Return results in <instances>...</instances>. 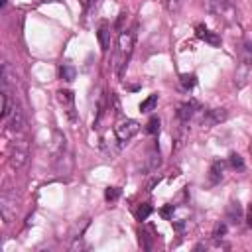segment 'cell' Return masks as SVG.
<instances>
[{"label":"cell","mask_w":252,"mask_h":252,"mask_svg":"<svg viewBox=\"0 0 252 252\" xmlns=\"http://www.w3.org/2000/svg\"><path fill=\"white\" fill-rule=\"evenodd\" d=\"M209 12L227 24L236 22V8L230 0H209Z\"/></svg>","instance_id":"6da1fadb"},{"label":"cell","mask_w":252,"mask_h":252,"mask_svg":"<svg viewBox=\"0 0 252 252\" xmlns=\"http://www.w3.org/2000/svg\"><path fill=\"white\" fill-rule=\"evenodd\" d=\"M28 158H30V148H28V142L26 140H16V144H12L10 148V166L14 170H20L28 164Z\"/></svg>","instance_id":"7a4b0ae2"},{"label":"cell","mask_w":252,"mask_h":252,"mask_svg":"<svg viewBox=\"0 0 252 252\" xmlns=\"http://www.w3.org/2000/svg\"><path fill=\"white\" fill-rule=\"evenodd\" d=\"M138 130H140V124L136 122V120H132V118H126V120H120L116 126H114V134H116V138H118V142H128V140H132L136 134H138Z\"/></svg>","instance_id":"3957f363"},{"label":"cell","mask_w":252,"mask_h":252,"mask_svg":"<svg viewBox=\"0 0 252 252\" xmlns=\"http://www.w3.org/2000/svg\"><path fill=\"white\" fill-rule=\"evenodd\" d=\"M16 211H18L16 195L10 193V191H4L2 197H0V213H2V219H4L6 225H10L16 219Z\"/></svg>","instance_id":"277c9868"},{"label":"cell","mask_w":252,"mask_h":252,"mask_svg":"<svg viewBox=\"0 0 252 252\" xmlns=\"http://www.w3.org/2000/svg\"><path fill=\"white\" fill-rule=\"evenodd\" d=\"M8 118H10V122H8V130L20 134V132L24 130V126H26V118H24V112H22L20 104H14L12 114H10Z\"/></svg>","instance_id":"5b68a950"},{"label":"cell","mask_w":252,"mask_h":252,"mask_svg":"<svg viewBox=\"0 0 252 252\" xmlns=\"http://www.w3.org/2000/svg\"><path fill=\"white\" fill-rule=\"evenodd\" d=\"M227 116H228V112L225 110V108H211V110H207L205 112V116H203V126L205 128H211V126H217V124H221V122H225L227 120Z\"/></svg>","instance_id":"8992f818"},{"label":"cell","mask_w":252,"mask_h":252,"mask_svg":"<svg viewBox=\"0 0 252 252\" xmlns=\"http://www.w3.org/2000/svg\"><path fill=\"white\" fill-rule=\"evenodd\" d=\"M118 46H120V53L122 57L128 61L130 53H132V48H134V36L130 32H122L120 34V40H118Z\"/></svg>","instance_id":"52a82bcc"},{"label":"cell","mask_w":252,"mask_h":252,"mask_svg":"<svg viewBox=\"0 0 252 252\" xmlns=\"http://www.w3.org/2000/svg\"><path fill=\"white\" fill-rule=\"evenodd\" d=\"M195 34H197V38L199 40H203V42H207V44H211L213 48H219L221 46V38L215 34V32H211V30H207L203 24H199L197 28H195Z\"/></svg>","instance_id":"ba28073f"},{"label":"cell","mask_w":252,"mask_h":252,"mask_svg":"<svg viewBox=\"0 0 252 252\" xmlns=\"http://www.w3.org/2000/svg\"><path fill=\"white\" fill-rule=\"evenodd\" d=\"M71 170H73V158H71V154L65 150V152L57 158V174H59V176H69Z\"/></svg>","instance_id":"9c48e42d"},{"label":"cell","mask_w":252,"mask_h":252,"mask_svg":"<svg viewBox=\"0 0 252 252\" xmlns=\"http://www.w3.org/2000/svg\"><path fill=\"white\" fill-rule=\"evenodd\" d=\"M199 108V104L195 102V101H187V102H183V104H179V108H177V118L179 120H183V122H187L193 114H195V110Z\"/></svg>","instance_id":"30bf717a"},{"label":"cell","mask_w":252,"mask_h":252,"mask_svg":"<svg viewBox=\"0 0 252 252\" xmlns=\"http://www.w3.org/2000/svg\"><path fill=\"white\" fill-rule=\"evenodd\" d=\"M223 176H225V164L221 160L213 162L211 164V170H209V183L211 185H217L223 179Z\"/></svg>","instance_id":"8fae6325"},{"label":"cell","mask_w":252,"mask_h":252,"mask_svg":"<svg viewBox=\"0 0 252 252\" xmlns=\"http://www.w3.org/2000/svg\"><path fill=\"white\" fill-rule=\"evenodd\" d=\"M227 219L230 225H238L242 221V207L238 201H232L228 207H227Z\"/></svg>","instance_id":"7c38bea8"},{"label":"cell","mask_w":252,"mask_h":252,"mask_svg":"<svg viewBox=\"0 0 252 252\" xmlns=\"http://www.w3.org/2000/svg\"><path fill=\"white\" fill-rule=\"evenodd\" d=\"M12 87H16V75L12 73L10 65L4 63L2 65V89L4 91H12Z\"/></svg>","instance_id":"4fadbf2b"},{"label":"cell","mask_w":252,"mask_h":252,"mask_svg":"<svg viewBox=\"0 0 252 252\" xmlns=\"http://www.w3.org/2000/svg\"><path fill=\"white\" fill-rule=\"evenodd\" d=\"M97 38H99L101 50H102V51H106V50L110 48V28H108V24H102V26L99 28Z\"/></svg>","instance_id":"5bb4252c"},{"label":"cell","mask_w":252,"mask_h":252,"mask_svg":"<svg viewBox=\"0 0 252 252\" xmlns=\"http://www.w3.org/2000/svg\"><path fill=\"white\" fill-rule=\"evenodd\" d=\"M65 148H67L65 136H63L61 132H55V134H53V156H55V160L65 152Z\"/></svg>","instance_id":"9a60e30c"},{"label":"cell","mask_w":252,"mask_h":252,"mask_svg":"<svg viewBox=\"0 0 252 252\" xmlns=\"http://www.w3.org/2000/svg\"><path fill=\"white\" fill-rule=\"evenodd\" d=\"M75 75H77L75 67H71V65H61V69H59V77H61L63 81L71 83V81L75 79Z\"/></svg>","instance_id":"2e32d148"},{"label":"cell","mask_w":252,"mask_h":252,"mask_svg":"<svg viewBox=\"0 0 252 252\" xmlns=\"http://www.w3.org/2000/svg\"><path fill=\"white\" fill-rule=\"evenodd\" d=\"M179 81H181V87H183L185 91H191V89L197 85V79H195L193 73H183V75L179 77Z\"/></svg>","instance_id":"e0dca14e"},{"label":"cell","mask_w":252,"mask_h":252,"mask_svg":"<svg viewBox=\"0 0 252 252\" xmlns=\"http://www.w3.org/2000/svg\"><path fill=\"white\" fill-rule=\"evenodd\" d=\"M156 104H158V95H150L146 101H142L140 112H152V110L156 108Z\"/></svg>","instance_id":"ac0fdd59"},{"label":"cell","mask_w":252,"mask_h":252,"mask_svg":"<svg viewBox=\"0 0 252 252\" xmlns=\"http://www.w3.org/2000/svg\"><path fill=\"white\" fill-rule=\"evenodd\" d=\"M160 164H162V156H160V152L150 154V156H148V166H146V172H156V170L160 168Z\"/></svg>","instance_id":"d6986e66"},{"label":"cell","mask_w":252,"mask_h":252,"mask_svg":"<svg viewBox=\"0 0 252 252\" xmlns=\"http://www.w3.org/2000/svg\"><path fill=\"white\" fill-rule=\"evenodd\" d=\"M152 207L148 205V203H142L140 207H138V211H136V217H138V221H146L150 215H152Z\"/></svg>","instance_id":"ffe728a7"},{"label":"cell","mask_w":252,"mask_h":252,"mask_svg":"<svg viewBox=\"0 0 252 252\" xmlns=\"http://www.w3.org/2000/svg\"><path fill=\"white\" fill-rule=\"evenodd\" d=\"M146 132H148V134H158V132H160V118H158V116H152V118L148 120Z\"/></svg>","instance_id":"44dd1931"},{"label":"cell","mask_w":252,"mask_h":252,"mask_svg":"<svg viewBox=\"0 0 252 252\" xmlns=\"http://www.w3.org/2000/svg\"><path fill=\"white\" fill-rule=\"evenodd\" d=\"M57 101L61 104H65V106H71L73 104V93L71 91H59L57 93Z\"/></svg>","instance_id":"7402d4cb"},{"label":"cell","mask_w":252,"mask_h":252,"mask_svg":"<svg viewBox=\"0 0 252 252\" xmlns=\"http://www.w3.org/2000/svg\"><path fill=\"white\" fill-rule=\"evenodd\" d=\"M118 197H120V187H108V189L104 191V199H106L108 203H114Z\"/></svg>","instance_id":"603a6c76"},{"label":"cell","mask_w":252,"mask_h":252,"mask_svg":"<svg viewBox=\"0 0 252 252\" xmlns=\"http://www.w3.org/2000/svg\"><path fill=\"white\" fill-rule=\"evenodd\" d=\"M230 166L234 170H242L244 168V160L238 156V154H230Z\"/></svg>","instance_id":"cb8c5ba5"},{"label":"cell","mask_w":252,"mask_h":252,"mask_svg":"<svg viewBox=\"0 0 252 252\" xmlns=\"http://www.w3.org/2000/svg\"><path fill=\"white\" fill-rule=\"evenodd\" d=\"M227 234V225L225 223H221V225H217V228H215V232H213V236L215 238H223Z\"/></svg>","instance_id":"d4e9b609"},{"label":"cell","mask_w":252,"mask_h":252,"mask_svg":"<svg viewBox=\"0 0 252 252\" xmlns=\"http://www.w3.org/2000/svg\"><path fill=\"white\" fill-rule=\"evenodd\" d=\"M160 215H162L164 219H172V215H174V205H166V207L160 211Z\"/></svg>","instance_id":"484cf974"},{"label":"cell","mask_w":252,"mask_h":252,"mask_svg":"<svg viewBox=\"0 0 252 252\" xmlns=\"http://www.w3.org/2000/svg\"><path fill=\"white\" fill-rule=\"evenodd\" d=\"M140 240H144V248H146V250L152 248V242L148 240V234H146V232H140Z\"/></svg>","instance_id":"4316f807"},{"label":"cell","mask_w":252,"mask_h":252,"mask_svg":"<svg viewBox=\"0 0 252 252\" xmlns=\"http://www.w3.org/2000/svg\"><path fill=\"white\" fill-rule=\"evenodd\" d=\"M246 225L252 228V205L248 207V213H246Z\"/></svg>","instance_id":"83f0119b"},{"label":"cell","mask_w":252,"mask_h":252,"mask_svg":"<svg viewBox=\"0 0 252 252\" xmlns=\"http://www.w3.org/2000/svg\"><path fill=\"white\" fill-rule=\"evenodd\" d=\"M181 2H183V0H170V8H177Z\"/></svg>","instance_id":"f1b7e54d"},{"label":"cell","mask_w":252,"mask_h":252,"mask_svg":"<svg viewBox=\"0 0 252 252\" xmlns=\"http://www.w3.org/2000/svg\"><path fill=\"white\" fill-rule=\"evenodd\" d=\"M250 152H252V146H250Z\"/></svg>","instance_id":"f546056e"}]
</instances>
